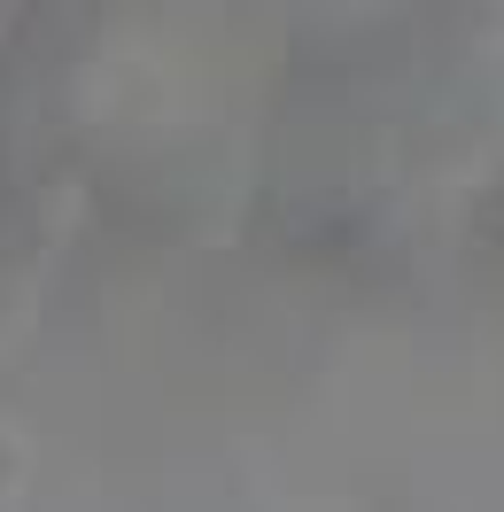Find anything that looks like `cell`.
Wrapping results in <instances>:
<instances>
[{"label":"cell","mask_w":504,"mask_h":512,"mask_svg":"<svg viewBox=\"0 0 504 512\" xmlns=\"http://www.w3.org/2000/svg\"><path fill=\"white\" fill-rule=\"evenodd\" d=\"M24 474H32V443H24V427H8V419H0V505L24 489Z\"/></svg>","instance_id":"1"}]
</instances>
